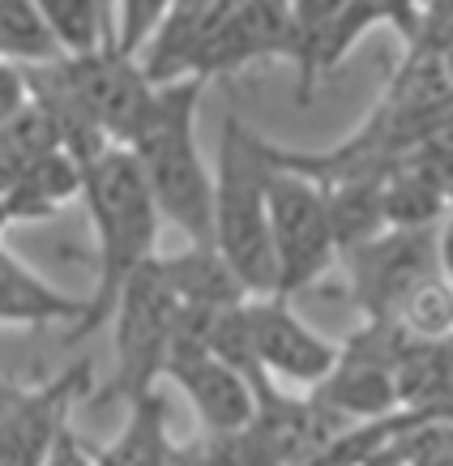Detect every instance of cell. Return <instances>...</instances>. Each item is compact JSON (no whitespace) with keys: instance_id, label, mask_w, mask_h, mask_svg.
<instances>
[{"instance_id":"5","label":"cell","mask_w":453,"mask_h":466,"mask_svg":"<svg viewBox=\"0 0 453 466\" xmlns=\"http://www.w3.org/2000/svg\"><path fill=\"white\" fill-rule=\"evenodd\" d=\"M176 321H180V299L167 287L158 257L146 269H137L125 283L120 299L112 309V329H116V372L107 381V402L155 394L158 381L167 377V355L171 339H176Z\"/></svg>"},{"instance_id":"1","label":"cell","mask_w":453,"mask_h":466,"mask_svg":"<svg viewBox=\"0 0 453 466\" xmlns=\"http://www.w3.org/2000/svg\"><path fill=\"white\" fill-rule=\"evenodd\" d=\"M82 198L99 240V283L86 296V321L65 342H82L112 321L125 283L158 257V210L128 150L107 146L82 167Z\"/></svg>"},{"instance_id":"2","label":"cell","mask_w":453,"mask_h":466,"mask_svg":"<svg viewBox=\"0 0 453 466\" xmlns=\"http://www.w3.org/2000/svg\"><path fill=\"white\" fill-rule=\"evenodd\" d=\"M201 82L158 86V99L128 155L155 198L158 218L185 231L188 244H210L214 231V176L197 150Z\"/></svg>"},{"instance_id":"21","label":"cell","mask_w":453,"mask_h":466,"mask_svg":"<svg viewBox=\"0 0 453 466\" xmlns=\"http://www.w3.org/2000/svg\"><path fill=\"white\" fill-rule=\"evenodd\" d=\"M0 60L22 69L60 65L56 39L43 22L39 0H0Z\"/></svg>"},{"instance_id":"14","label":"cell","mask_w":453,"mask_h":466,"mask_svg":"<svg viewBox=\"0 0 453 466\" xmlns=\"http://www.w3.org/2000/svg\"><path fill=\"white\" fill-rule=\"evenodd\" d=\"M95 466H201V445H176L167 432V398L163 390L128 402L120 437L103 450H90Z\"/></svg>"},{"instance_id":"25","label":"cell","mask_w":453,"mask_h":466,"mask_svg":"<svg viewBox=\"0 0 453 466\" xmlns=\"http://www.w3.org/2000/svg\"><path fill=\"white\" fill-rule=\"evenodd\" d=\"M407 47H411L407 56H432V60L453 56V0L419 5V22H415V35Z\"/></svg>"},{"instance_id":"8","label":"cell","mask_w":453,"mask_h":466,"mask_svg":"<svg viewBox=\"0 0 453 466\" xmlns=\"http://www.w3.org/2000/svg\"><path fill=\"white\" fill-rule=\"evenodd\" d=\"M355 299L368 321H398L407 299L440 279L437 261V227L432 231H385L372 244L347 253Z\"/></svg>"},{"instance_id":"26","label":"cell","mask_w":453,"mask_h":466,"mask_svg":"<svg viewBox=\"0 0 453 466\" xmlns=\"http://www.w3.org/2000/svg\"><path fill=\"white\" fill-rule=\"evenodd\" d=\"M30 90H26V73L17 69V65H9V60H0V125L9 120V116H17L22 107H26Z\"/></svg>"},{"instance_id":"6","label":"cell","mask_w":453,"mask_h":466,"mask_svg":"<svg viewBox=\"0 0 453 466\" xmlns=\"http://www.w3.org/2000/svg\"><path fill=\"white\" fill-rule=\"evenodd\" d=\"M291 22H296L291 65L299 73L296 99L308 103L317 95V86L351 56V47L368 30L394 26L411 43L419 5H411V0H299V5H291Z\"/></svg>"},{"instance_id":"28","label":"cell","mask_w":453,"mask_h":466,"mask_svg":"<svg viewBox=\"0 0 453 466\" xmlns=\"http://www.w3.org/2000/svg\"><path fill=\"white\" fill-rule=\"evenodd\" d=\"M437 261H440V274H445V283L453 287V210L440 218L437 227Z\"/></svg>"},{"instance_id":"27","label":"cell","mask_w":453,"mask_h":466,"mask_svg":"<svg viewBox=\"0 0 453 466\" xmlns=\"http://www.w3.org/2000/svg\"><path fill=\"white\" fill-rule=\"evenodd\" d=\"M43 466H95V458H90V450L73 437V428H69V432L56 441V450H52V458Z\"/></svg>"},{"instance_id":"3","label":"cell","mask_w":453,"mask_h":466,"mask_svg":"<svg viewBox=\"0 0 453 466\" xmlns=\"http://www.w3.org/2000/svg\"><path fill=\"white\" fill-rule=\"evenodd\" d=\"M269 146L244 125L240 116L223 120L218 171H214V231L231 274L248 299L274 296V244H269Z\"/></svg>"},{"instance_id":"13","label":"cell","mask_w":453,"mask_h":466,"mask_svg":"<svg viewBox=\"0 0 453 466\" xmlns=\"http://www.w3.org/2000/svg\"><path fill=\"white\" fill-rule=\"evenodd\" d=\"M226 9H231V0H176V5H167V17L158 22L155 39L142 52V73L150 77V86L197 82L201 56L223 26Z\"/></svg>"},{"instance_id":"7","label":"cell","mask_w":453,"mask_h":466,"mask_svg":"<svg viewBox=\"0 0 453 466\" xmlns=\"http://www.w3.org/2000/svg\"><path fill=\"white\" fill-rule=\"evenodd\" d=\"M86 390H90V360L43 385H17L0 377V466L47 462L56 441L69 432V410Z\"/></svg>"},{"instance_id":"10","label":"cell","mask_w":453,"mask_h":466,"mask_svg":"<svg viewBox=\"0 0 453 466\" xmlns=\"http://www.w3.org/2000/svg\"><path fill=\"white\" fill-rule=\"evenodd\" d=\"M248 325H253L257 360H261L269 381L283 377V381H296L304 390H317L338 368L342 347L308 329L287 299H248Z\"/></svg>"},{"instance_id":"18","label":"cell","mask_w":453,"mask_h":466,"mask_svg":"<svg viewBox=\"0 0 453 466\" xmlns=\"http://www.w3.org/2000/svg\"><path fill=\"white\" fill-rule=\"evenodd\" d=\"M385 176L389 171H368V176H351V180H334V184H317L326 193V210L329 227H334V244L338 257L355 253L372 244L377 236H385Z\"/></svg>"},{"instance_id":"19","label":"cell","mask_w":453,"mask_h":466,"mask_svg":"<svg viewBox=\"0 0 453 466\" xmlns=\"http://www.w3.org/2000/svg\"><path fill=\"white\" fill-rule=\"evenodd\" d=\"M73 198H82V163L69 158L65 150H56V155L22 167L14 193L5 198V223L52 218V214H60Z\"/></svg>"},{"instance_id":"4","label":"cell","mask_w":453,"mask_h":466,"mask_svg":"<svg viewBox=\"0 0 453 466\" xmlns=\"http://www.w3.org/2000/svg\"><path fill=\"white\" fill-rule=\"evenodd\" d=\"M269 244H274V299H287L308 291L326 279L338 261L334 227H329L326 193L283 167L269 146Z\"/></svg>"},{"instance_id":"20","label":"cell","mask_w":453,"mask_h":466,"mask_svg":"<svg viewBox=\"0 0 453 466\" xmlns=\"http://www.w3.org/2000/svg\"><path fill=\"white\" fill-rule=\"evenodd\" d=\"M60 60H86L112 47V9L103 0H39Z\"/></svg>"},{"instance_id":"9","label":"cell","mask_w":453,"mask_h":466,"mask_svg":"<svg viewBox=\"0 0 453 466\" xmlns=\"http://www.w3.org/2000/svg\"><path fill=\"white\" fill-rule=\"evenodd\" d=\"M60 65L69 73V82L77 90L82 107L90 112V120L107 137V146L128 150L158 99V86H150V77L142 73V60L120 56L116 47H103L99 56L60 60Z\"/></svg>"},{"instance_id":"17","label":"cell","mask_w":453,"mask_h":466,"mask_svg":"<svg viewBox=\"0 0 453 466\" xmlns=\"http://www.w3.org/2000/svg\"><path fill=\"white\" fill-rule=\"evenodd\" d=\"M0 321L5 325H47L73 321V329L86 321V299L65 296L60 287L39 279L30 266H22L0 244Z\"/></svg>"},{"instance_id":"16","label":"cell","mask_w":453,"mask_h":466,"mask_svg":"<svg viewBox=\"0 0 453 466\" xmlns=\"http://www.w3.org/2000/svg\"><path fill=\"white\" fill-rule=\"evenodd\" d=\"M158 269L185 309L226 312L248 304V291L240 287V279L231 274V266L218 257L214 244H188L185 253L158 257Z\"/></svg>"},{"instance_id":"23","label":"cell","mask_w":453,"mask_h":466,"mask_svg":"<svg viewBox=\"0 0 453 466\" xmlns=\"http://www.w3.org/2000/svg\"><path fill=\"white\" fill-rule=\"evenodd\" d=\"M167 17V0H125L112 9V47L120 56L146 52V43L155 39L158 22Z\"/></svg>"},{"instance_id":"24","label":"cell","mask_w":453,"mask_h":466,"mask_svg":"<svg viewBox=\"0 0 453 466\" xmlns=\"http://www.w3.org/2000/svg\"><path fill=\"white\" fill-rule=\"evenodd\" d=\"M201 445V466H283L278 453L269 450V441L253 424L244 432H223V437H206Z\"/></svg>"},{"instance_id":"22","label":"cell","mask_w":453,"mask_h":466,"mask_svg":"<svg viewBox=\"0 0 453 466\" xmlns=\"http://www.w3.org/2000/svg\"><path fill=\"white\" fill-rule=\"evenodd\" d=\"M56 150H60L56 125L47 120V112L35 99H26L22 112L0 125V155L9 158V163H17V167H30V163L56 155Z\"/></svg>"},{"instance_id":"12","label":"cell","mask_w":453,"mask_h":466,"mask_svg":"<svg viewBox=\"0 0 453 466\" xmlns=\"http://www.w3.org/2000/svg\"><path fill=\"white\" fill-rule=\"evenodd\" d=\"M167 381L185 390V398L197 410L206 437L223 432H244L257 420V394L236 368H226L218 355L206 351H180L167 360Z\"/></svg>"},{"instance_id":"11","label":"cell","mask_w":453,"mask_h":466,"mask_svg":"<svg viewBox=\"0 0 453 466\" xmlns=\"http://www.w3.org/2000/svg\"><path fill=\"white\" fill-rule=\"evenodd\" d=\"M291 43H296L291 5H283V0L278 5L274 0H231L223 26L201 56L197 82L206 86L210 77H226V73L248 69V65L269 56L291 60Z\"/></svg>"},{"instance_id":"29","label":"cell","mask_w":453,"mask_h":466,"mask_svg":"<svg viewBox=\"0 0 453 466\" xmlns=\"http://www.w3.org/2000/svg\"><path fill=\"white\" fill-rule=\"evenodd\" d=\"M0 227H5V214H0Z\"/></svg>"},{"instance_id":"15","label":"cell","mask_w":453,"mask_h":466,"mask_svg":"<svg viewBox=\"0 0 453 466\" xmlns=\"http://www.w3.org/2000/svg\"><path fill=\"white\" fill-rule=\"evenodd\" d=\"M398 410L453 420V339H411L394 364Z\"/></svg>"}]
</instances>
